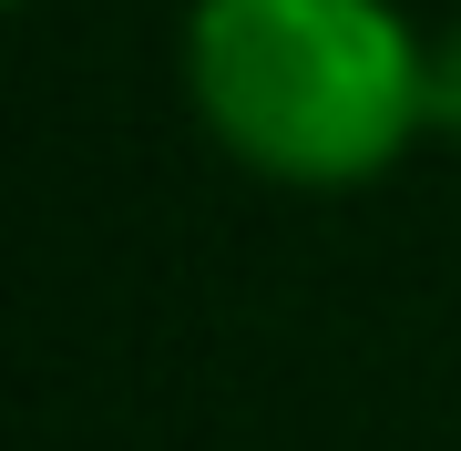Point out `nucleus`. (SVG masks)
Listing matches in <instances>:
<instances>
[{
	"instance_id": "nucleus-1",
	"label": "nucleus",
	"mask_w": 461,
	"mask_h": 451,
	"mask_svg": "<svg viewBox=\"0 0 461 451\" xmlns=\"http://www.w3.org/2000/svg\"><path fill=\"white\" fill-rule=\"evenodd\" d=\"M185 93L247 175L339 195L430 134V41L390 0H195Z\"/></svg>"
},
{
	"instance_id": "nucleus-2",
	"label": "nucleus",
	"mask_w": 461,
	"mask_h": 451,
	"mask_svg": "<svg viewBox=\"0 0 461 451\" xmlns=\"http://www.w3.org/2000/svg\"><path fill=\"white\" fill-rule=\"evenodd\" d=\"M430 134H451V144H461V21L430 41Z\"/></svg>"
}]
</instances>
